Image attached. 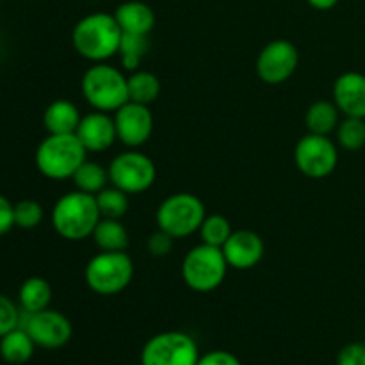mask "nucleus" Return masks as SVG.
Wrapping results in <instances>:
<instances>
[{
	"instance_id": "dca6fc26",
	"label": "nucleus",
	"mask_w": 365,
	"mask_h": 365,
	"mask_svg": "<svg viewBox=\"0 0 365 365\" xmlns=\"http://www.w3.org/2000/svg\"><path fill=\"white\" fill-rule=\"evenodd\" d=\"M331 100L341 114L365 120V75L360 71H344L331 88Z\"/></svg>"
},
{
	"instance_id": "aec40b11",
	"label": "nucleus",
	"mask_w": 365,
	"mask_h": 365,
	"mask_svg": "<svg viewBox=\"0 0 365 365\" xmlns=\"http://www.w3.org/2000/svg\"><path fill=\"white\" fill-rule=\"evenodd\" d=\"M91 239L100 252H125L130 242L127 228L121 220H110V217H102L98 221Z\"/></svg>"
},
{
	"instance_id": "4be33fe9",
	"label": "nucleus",
	"mask_w": 365,
	"mask_h": 365,
	"mask_svg": "<svg viewBox=\"0 0 365 365\" xmlns=\"http://www.w3.org/2000/svg\"><path fill=\"white\" fill-rule=\"evenodd\" d=\"M34 341L24 328H14L13 331L0 337V356L7 364L20 365L31 360L34 355Z\"/></svg>"
},
{
	"instance_id": "c9c22d12",
	"label": "nucleus",
	"mask_w": 365,
	"mask_h": 365,
	"mask_svg": "<svg viewBox=\"0 0 365 365\" xmlns=\"http://www.w3.org/2000/svg\"><path fill=\"white\" fill-rule=\"evenodd\" d=\"M0 2H2V0H0Z\"/></svg>"
},
{
	"instance_id": "f704fd0d",
	"label": "nucleus",
	"mask_w": 365,
	"mask_h": 365,
	"mask_svg": "<svg viewBox=\"0 0 365 365\" xmlns=\"http://www.w3.org/2000/svg\"><path fill=\"white\" fill-rule=\"evenodd\" d=\"M314 9H319V11H330L334 9L335 6L339 4V0H307Z\"/></svg>"
},
{
	"instance_id": "412c9836",
	"label": "nucleus",
	"mask_w": 365,
	"mask_h": 365,
	"mask_svg": "<svg viewBox=\"0 0 365 365\" xmlns=\"http://www.w3.org/2000/svg\"><path fill=\"white\" fill-rule=\"evenodd\" d=\"M18 299H20V307L24 312H41V310L48 309L50 302H52V285L41 277L27 278L20 285Z\"/></svg>"
},
{
	"instance_id": "7ed1b4c3",
	"label": "nucleus",
	"mask_w": 365,
	"mask_h": 365,
	"mask_svg": "<svg viewBox=\"0 0 365 365\" xmlns=\"http://www.w3.org/2000/svg\"><path fill=\"white\" fill-rule=\"evenodd\" d=\"M81 91L93 109L109 114L116 113L130 100L125 73L107 63H95L86 70L81 81Z\"/></svg>"
},
{
	"instance_id": "f03ea898",
	"label": "nucleus",
	"mask_w": 365,
	"mask_h": 365,
	"mask_svg": "<svg viewBox=\"0 0 365 365\" xmlns=\"http://www.w3.org/2000/svg\"><path fill=\"white\" fill-rule=\"evenodd\" d=\"M102 220L96 196L84 191L66 192L52 209V227L66 241H84L91 237L93 230Z\"/></svg>"
},
{
	"instance_id": "9b49d317",
	"label": "nucleus",
	"mask_w": 365,
	"mask_h": 365,
	"mask_svg": "<svg viewBox=\"0 0 365 365\" xmlns=\"http://www.w3.org/2000/svg\"><path fill=\"white\" fill-rule=\"evenodd\" d=\"M299 64V50L289 39L267 43L257 56L255 71L267 86H280L294 75Z\"/></svg>"
},
{
	"instance_id": "9d476101",
	"label": "nucleus",
	"mask_w": 365,
	"mask_h": 365,
	"mask_svg": "<svg viewBox=\"0 0 365 365\" xmlns=\"http://www.w3.org/2000/svg\"><path fill=\"white\" fill-rule=\"evenodd\" d=\"M296 168L309 178H327L339 164V148L328 135L307 134L294 148Z\"/></svg>"
},
{
	"instance_id": "2f4dec72",
	"label": "nucleus",
	"mask_w": 365,
	"mask_h": 365,
	"mask_svg": "<svg viewBox=\"0 0 365 365\" xmlns=\"http://www.w3.org/2000/svg\"><path fill=\"white\" fill-rule=\"evenodd\" d=\"M337 365H365L364 342H349L339 351Z\"/></svg>"
},
{
	"instance_id": "423d86ee",
	"label": "nucleus",
	"mask_w": 365,
	"mask_h": 365,
	"mask_svg": "<svg viewBox=\"0 0 365 365\" xmlns=\"http://www.w3.org/2000/svg\"><path fill=\"white\" fill-rule=\"evenodd\" d=\"M205 205L192 192H175L160 202L155 212L159 230L173 239H184L196 234L205 220Z\"/></svg>"
},
{
	"instance_id": "1a4fd4ad",
	"label": "nucleus",
	"mask_w": 365,
	"mask_h": 365,
	"mask_svg": "<svg viewBox=\"0 0 365 365\" xmlns=\"http://www.w3.org/2000/svg\"><path fill=\"white\" fill-rule=\"evenodd\" d=\"M198 344L184 331H163L143 346L141 365H196Z\"/></svg>"
},
{
	"instance_id": "ddd939ff",
	"label": "nucleus",
	"mask_w": 365,
	"mask_h": 365,
	"mask_svg": "<svg viewBox=\"0 0 365 365\" xmlns=\"http://www.w3.org/2000/svg\"><path fill=\"white\" fill-rule=\"evenodd\" d=\"M113 118L118 139L128 148H139L152 138L153 114L150 106L128 100L114 113Z\"/></svg>"
},
{
	"instance_id": "f257e3e1",
	"label": "nucleus",
	"mask_w": 365,
	"mask_h": 365,
	"mask_svg": "<svg viewBox=\"0 0 365 365\" xmlns=\"http://www.w3.org/2000/svg\"><path fill=\"white\" fill-rule=\"evenodd\" d=\"M123 31L118 25L114 13L86 14L75 24L71 31V43L75 52L91 63H106L116 56Z\"/></svg>"
},
{
	"instance_id": "72a5a7b5",
	"label": "nucleus",
	"mask_w": 365,
	"mask_h": 365,
	"mask_svg": "<svg viewBox=\"0 0 365 365\" xmlns=\"http://www.w3.org/2000/svg\"><path fill=\"white\" fill-rule=\"evenodd\" d=\"M14 227V205L0 195V235L7 234Z\"/></svg>"
},
{
	"instance_id": "6ab92c4d",
	"label": "nucleus",
	"mask_w": 365,
	"mask_h": 365,
	"mask_svg": "<svg viewBox=\"0 0 365 365\" xmlns=\"http://www.w3.org/2000/svg\"><path fill=\"white\" fill-rule=\"evenodd\" d=\"M341 123V110L334 100H317L307 109L305 127L310 134L330 135Z\"/></svg>"
},
{
	"instance_id": "0eeeda50",
	"label": "nucleus",
	"mask_w": 365,
	"mask_h": 365,
	"mask_svg": "<svg viewBox=\"0 0 365 365\" xmlns=\"http://www.w3.org/2000/svg\"><path fill=\"white\" fill-rule=\"evenodd\" d=\"M228 262L223 250L202 242L185 253L182 260V278L195 292H212L227 278Z\"/></svg>"
},
{
	"instance_id": "6e6552de",
	"label": "nucleus",
	"mask_w": 365,
	"mask_h": 365,
	"mask_svg": "<svg viewBox=\"0 0 365 365\" xmlns=\"http://www.w3.org/2000/svg\"><path fill=\"white\" fill-rule=\"evenodd\" d=\"M109 182L127 195H139L148 191L157 178L153 160L135 148L118 153L109 163Z\"/></svg>"
},
{
	"instance_id": "473e14b6",
	"label": "nucleus",
	"mask_w": 365,
	"mask_h": 365,
	"mask_svg": "<svg viewBox=\"0 0 365 365\" xmlns=\"http://www.w3.org/2000/svg\"><path fill=\"white\" fill-rule=\"evenodd\" d=\"M196 365H242L241 360L230 351L225 349H216V351H209L205 355H200L198 364Z\"/></svg>"
},
{
	"instance_id": "5701e85b",
	"label": "nucleus",
	"mask_w": 365,
	"mask_h": 365,
	"mask_svg": "<svg viewBox=\"0 0 365 365\" xmlns=\"http://www.w3.org/2000/svg\"><path fill=\"white\" fill-rule=\"evenodd\" d=\"M128 84V98L130 102L145 103V106H150V103L155 102L160 95V81L155 73L146 70H135L130 71V75L127 77Z\"/></svg>"
},
{
	"instance_id": "7c9ffc66",
	"label": "nucleus",
	"mask_w": 365,
	"mask_h": 365,
	"mask_svg": "<svg viewBox=\"0 0 365 365\" xmlns=\"http://www.w3.org/2000/svg\"><path fill=\"white\" fill-rule=\"evenodd\" d=\"M173 241L175 239L171 235H168L166 232L157 230L146 241V250H148V253L152 257L160 259V257H166L173 250Z\"/></svg>"
},
{
	"instance_id": "20e7f679",
	"label": "nucleus",
	"mask_w": 365,
	"mask_h": 365,
	"mask_svg": "<svg viewBox=\"0 0 365 365\" xmlns=\"http://www.w3.org/2000/svg\"><path fill=\"white\" fill-rule=\"evenodd\" d=\"M84 146L75 134H48L36 150V168L50 180H66L86 160Z\"/></svg>"
},
{
	"instance_id": "bb28decb",
	"label": "nucleus",
	"mask_w": 365,
	"mask_h": 365,
	"mask_svg": "<svg viewBox=\"0 0 365 365\" xmlns=\"http://www.w3.org/2000/svg\"><path fill=\"white\" fill-rule=\"evenodd\" d=\"M96 196V203L102 217H110V220H121L128 212V195L118 187H106Z\"/></svg>"
},
{
	"instance_id": "c756f323",
	"label": "nucleus",
	"mask_w": 365,
	"mask_h": 365,
	"mask_svg": "<svg viewBox=\"0 0 365 365\" xmlns=\"http://www.w3.org/2000/svg\"><path fill=\"white\" fill-rule=\"evenodd\" d=\"M21 310L7 296L0 294V337L20 327Z\"/></svg>"
},
{
	"instance_id": "c85d7f7f",
	"label": "nucleus",
	"mask_w": 365,
	"mask_h": 365,
	"mask_svg": "<svg viewBox=\"0 0 365 365\" xmlns=\"http://www.w3.org/2000/svg\"><path fill=\"white\" fill-rule=\"evenodd\" d=\"M45 216L43 205L36 200H21L14 205V227L21 230H32L39 227Z\"/></svg>"
},
{
	"instance_id": "2eb2a0df",
	"label": "nucleus",
	"mask_w": 365,
	"mask_h": 365,
	"mask_svg": "<svg viewBox=\"0 0 365 365\" xmlns=\"http://www.w3.org/2000/svg\"><path fill=\"white\" fill-rule=\"evenodd\" d=\"M75 135L86 148V152H106L118 139L114 118L109 113H102V110H93V113L84 114L77 130H75Z\"/></svg>"
},
{
	"instance_id": "f3484780",
	"label": "nucleus",
	"mask_w": 365,
	"mask_h": 365,
	"mask_svg": "<svg viewBox=\"0 0 365 365\" xmlns=\"http://www.w3.org/2000/svg\"><path fill=\"white\" fill-rule=\"evenodd\" d=\"M118 25L125 34L148 36L155 27V13L141 0H127L114 11Z\"/></svg>"
},
{
	"instance_id": "4468645a",
	"label": "nucleus",
	"mask_w": 365,
	"mask_h": 365,
	"mask_svg": "<svg viewBox=\"0 0 365 365\" xmlns=\"http://www.w3.org/2000/svg\"><path fill=\"white\" fill-rule=\"evenodd\" d=\"M228 267L237 271L253 269L264 257V241L253 230H235L223 246Z\"/></svg>"
},
{
	"instance_id": "a211bd4d",
	"label": "nucleus",
	"mask_w": 365,
	"mask_h": 365,
	"mask_svg": "<svg viewBox=\"0 0 365 365\" xmlns=\"http://www.w3.org/2000/svg\"><path fill=\"white\" fill-rule=\"evenodd\" d=\"M82 116L78 107L70 100H53L43 113V125L48 134H75Z\"/></svg>"
},
{
	"instance_id": "a878e982",
	"label": "nucleus",
	"mask_w": 365,
	"mask_h": 365,
	"mask_svg": "<svg viewBox=\"0 0 365 365\" xmlns=\"http://www.w3.org/2000/svg\"><path fill=\"white\" fill-rule=\"evenodd\" d=\"M335 134H337V145L341 148L348 152H359L365 146V120L344 116Z\"/></svg>"
},
{
	"instance_id": "b1692460",
	"label": "nucleus",
	"mask_w": 365,
	"mask_h": 365,
	"mask_svg": "<svg viewBox=\"0 0 365 365\" xmlns=\"http://www.w3.org/2000/svg\"><path fill=\"white\" fill-rule=\"evenodd\" d=\"M75 187L78 191L89 192V195H98L102 189L107 187L109 184V171L107 168H103L102 164L93 163V160L86 159L84 163L81 164L75 175L71 177Z\"/></svg>"
},
{
	"instance_id": "39448f33",
	"label": "nucleus",
	"mask_w": 365,
	"mask_h": 365,
	"mask_svg": "<svg viewBox=\"0 0 365 365\" xmlns=\"http://www.w3.org/2000/svg\"><path fill=\"white\" fill-rule=\"evenodd\" d=\"M134 262L125 252H100L84 269L88 287L98 296H116L130 285Z\"/></svg>"
},
{
	"instance_id": "f8f14e48",
	"label": "nucleus",
	"mask_w": 365,
	"mask_h": 365,
	"mask_svg": "<svg viewBox=\"0 0 365 365\" xmlns=\"http://www.w3.org/2000/svg\"><path fill=\"white\" fill-rule=\"evenodd\" d=\"M20 328H24L36 346L45 349H59L70 342L73 335V327L64 314L57 310L45 309L41 312L27 314L21 310Z\"/></svg>"
},
{
	"instance_id": "393cba45",
	"label": "nucleus",
	"mask_w": 365,
	"mask_h": 365,
	"mask_svg": "<svg viewBox=\"0 0 365 365\" xmlns=\"http://www.w3.org/2000/svg\"><path fill=\"white\" fill-rule=\"evenodd\" d=\"M150 43L148 36L141 34H125L121 36L120 48H118V56H120L121 66L125 71H135L141 66L143 59L148 53Z\"/></svg>"
},
{
	"instance_id": "cd10ccee",
	"label": "nucleus",
	"mask_w": 365,
	"mask_h": 365,
	"mask_svg": "<svg viewBox=\"0 0 365 365\" xmlns=\"http://www.w3.org/2000/svg\"><path fill=\"white\" fill-rule=\"evenodd\" d=\"M198 232L202 242L221 248L234 230H232L230 221L223 214H210V216H205Z\"/></svg>"
}]
</instances>
